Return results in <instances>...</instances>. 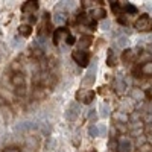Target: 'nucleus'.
Listing matches in <instances>:
<instances>
[{
    "label": "nucleus",
    "mask_w": 152,
    "mask_h": 152,
    "mask_svg": "<svg viewBox=\"0 0 152 152\" xmlns=\"http://www.w3.org/2000/svg\"><path fill=\"white\" fill-rule=\"evenodd\" d=\"M134 28L137 31H142V32H151L152 31V17H149L146 14L138 17L134 23Z\"/></svg>",
    "instance_id": "f257e3e1"
},
{
    "label": "nucleus",
    "mask_w": 152,
    "mask_h": 152,
    "mask_svg": "<svg viewBox=\"0 0 152 152\" xmlns=\"http://www.w3.org/2000/svg\"><path fill=\"white\" fill-rule=\"evenodd\" d=\"M72 58L76 64L81 66V67H87L88 62H90V55H88V52H85V50H75L72 53Z\"/></svg>",
    "instance_id": "f03ea898"
},
{
    "label": "nucleus",
    "mask_w": 152,
    "mask_h": 152,
    "mask_svg": "<svg viewBox=\"0 0 152 152\" xmlns=\"http://www.w3.org/2000/svg\"><path fill=\"white\" fill-rule=\"evenodd\" d=\"M96 72H97V64H96V59H94V62H91L90 69L87 70L84 79H82V84L84 85H93L94 81H96Z\"/></svg>",
    "instance_id": "7ed1b4c3"
},
{
    "label": "nucleus",
    "mask_w": 152,
    "mask_h": 152,
    "mask_svg": "<svg viewBox=\"0 0 152 152\" xmlns=\"http://www.w3.org/2000/svg\"><path fill=\"white\" fill-rule=\"evenodd\" d=\"M96 94L93 90H87V91H78V99L81 100V102H84L85 105H90L93 100H94Z\"/></svg>",
    "instance_id": "20e7f679"
},
{
    "label": "nucleus",
    "mask_w": 152,
    "mask_h": 152,
    "mask_svg": "<svg viewBox=\"0 0 152 152\" xmlns=\"http://www.w3.org/2000/svg\"><path fill=\"white\" fill-rule=\"evenodd\" d=\"M78 116H79V107H78V104H70V107L67 108V113H66V119L73 122V120H76Z\"/></svg>",
    "instance_id": "39448f33"
},
{
    "label": "nucleus",
    "mask_w": 152,
    "mask_h": 152,
    "mask_svg": "<svg viewBox=\"0 0 152 152\" xmlns=\"http://www.w3.org/2000/svg\"><path fill=\"white\" fill-rule=\"evenodd\" d=\"M119 151L120 152H131L132 151V142L129 140L128 137H122L119 140Z\"/></svg>",
    "instance_id": "423d86ee"
},
{
    "label": "nucleus",
    "mask_w": 152,
    "mask_h": 152,
    "mask_svg": "<svg viewBox=\"0 0 152 152\" xmlns=\"http://www.w3.org/2000/svg\"><path fill=\"white\" fill-rule=\"evenodd\" d=\"M69 35H70V34H69L67 29H64V28H58V29L53 32V44H59V41L62 40V38L66 40Z\"/></svg>",
    "instance_id": "0eeeda50"
},
{
    "label": "nucleus",
    "mask_w": 152,
    "mask_h": 152,
    "mask_svg": "<svg viewBox=\"0 0 152 152\" xmlns=\"http://www.w3.org/2000/svg\"><path fill=\"white\" fill-rule=\"evenodd\" d=\"M37 9H38V2H26L21 6V12L26 15H32Z\"/></svg>",
    "instance_id": "6e6552de"
},
{
    "label": "nucleus",
    "mask_w": 152,
    "mask_h": 152,
    "mask_svg": "<svg viewBox=\"0 0 152 152\" xmlns=\"http://www.w3.org/2000/svg\"><path fill=\"white\" fill-rule=\"evenodd\" d=\"M114 90H116V93H119V94L126 91V81L123 78H120V76H117L116 81H114Z\"/></svg>",
    "instance_id": "1a4fd4ad"
},
{
    "label": "nucleus",
    "mask_w": 152,
    "mask_h": 152,
    "mask_svg": "<svg viewBox=\"0 0 152 152\" xmlns=\"http://www.w3.org/2000/svg\"><path fill=\"white\" fill-rule=\"evenodd\" d=\"M11 82H12V85L14 87H17V88H20V87H24V76H23V73H14L12 75V78H11Z\"/></svg>",
    "instance_id": "9d476101"
},
{
    "label": "nucleus",
    "mask_w": 152,
    "mask_h": 152,
    "mask_svg": "<svg viewBox=\"0 0 152 152\" xmlns=\"http://www.w3.org/2000/svg\"><path fill=\"white\" fill-rule=\"evenodd\" d=\"M105 15H107V11L104 8H94L90 12V17L93 20H102V18H105Z\"/></svg>",
    "instance_id": "9b49d317"
},
{
    "label": "nucleus",
    "mask_w": 152,
    "mask_h": 152,
    "mask_svg": "<svg viewBox=\"0 0 152 152\" xmlns=\"http://www.w3.org/2000/svg\"><path fill=\"white\" fill-rule=\"evenodd\" d=\"M116 53H114V50L113 49H108V52H107V66L110 67H114L116 66Z\"/></svg>",
    "instance_id": "f8f14e48"
},
{
    "label": "nucleus",
    "mask_w": 152,
    "mask_h": 152,
    "mask_svg": "<svg viewBox=\"0 0 152 152\" xmlns=\"http://www.w3.org/2000/svg\"><path fill=\"white\" fill-rule=\"evenodd\" d=\"M143 97H145L143 90H140V88H132L131 90V99L132 100H143Z\"/></svg>",
    "instance_id": "ddd939ff"
},
{
    "label": "nucleus",
    "mask_w": 152,
    "mask_h": 152,
    "mask_svg": "<svg viewBox=\"0 0 152 152\" xmlns=\"http://www.w3.org/2000/svg\"><path fill=\"white\" fill-rule=\"evenodd\" d=\"M66 20H67V17H66L64 12H56V14L53 15V23H55V24H58V26L64 24V23H66Z\"/></svg>",
    "instance_id": "4468645a"
},
{
    "label": "nucleus",
    "mask_w": 152,
    "mask_h": 152,
    "mask_svg": "<svg viewBox=\"0 0 152 152\" xmlns=\"http://www.w3.org/2000/svg\"><path fill=\"white\" fill-rule=\"evenodd\" d=\"M90 44H91V37L84 35V37L81 38V41H79V50H85Z\"/></svg>",
    "instance_id": "2eb2a0df"
},
{
    "label": "nucleus",
    "mask_w": 152,
    "mask_h": 152,
    "mask_svg": "<svg viewBox=\"0 0 152 152\" xmlns=\"http://www.w3.org/2000/svg\"><path fill=\"white\" fill-rule=\"evenodd\" d=\"M18 32L21 37H29L32 34V28L29 26V24H21V26L18 28Z\"/></svg>",
    "instance_id": "dca6fc26"
},
{
    "label": "nucleus",
    "mask_w": 152,
    "mask_h": 152,
    "mask_svg": "<svg viewBox=\"0 0 152 152\" xmlns=\"http://www.w3.org/2000/svg\"><path fill=\"white\" fill-rule=\"evenodd\" d=\"M142 75H146V76H151L152 75V61L146 62V64H142V69H140Z\"/></svg>",
    "instance_id": "f3484780"
},
{
    "label": "nucleus",
    "mask_w": 152,
    "mask_h": 152,
    "mask_svg": "<svg viewBox=\"0 0 152 152\" xmlns=\"http://www.w3.org/2000/svg\"><path fill=\"white\" fill-rule=\"evenodd\" d=\"M123 12L125 14H135L137 12V8L131 3H123Z\"/></svg>",
    "instance_id": "a211bd4d"
},
{
    "label": "nucleus",
    "mask_w": 152,
    "mask_h": 152,
    "mask_svg": "<svg viewBox=\"0 0 152 152\" xmlns=\"http://www.w3.org/2000/svg\"><path fill=\"white\" fill-rule=\"evenodd\" d=\"M111 9L116 15H119L120 12L123 11V5H119V2H111Z\"/></svg>",
    "instance_id": "6ab92c4d"
},
{
    "label": "nucleus",
    "mask_w": 152,
    "mask_h": 152,
    "mask_svg": "<svg viewBox=\"0 0 152 152\" xmlns=\"http://www.w3.org/2000/svg\"><path fill=\"white\" fill-rule=\"evenodd\" d=\"M88 135L90 137H99V128L97 125H90V128H88Z\"/></svg>",
    "instance_id": "aec40b11"
},
{
    "label": "nucleus",
    "mask_w": 152,
    "mask_h": 152,
    "mask_svg": "<svg viewBox=\"0 0 152 152\" xmlns=\"http://www.w3.org/2000/svg\"><path fill=\"white\" fill-rule=\"evenodd\" d=\"M132 56H134V52H132L131 49H126L125 52H123V55H122V59L125 62H129V59H132Z\"/></svg>",
    "instance_id": "412c9836"
},
{
    "label": "nucleus",
    "mask_w": 152,
    "mask_h": 152,
    "mask_svg": "<svg viewBox=\"0 0 152 152\" xmlns=\"http://www.w3.org/2000/svg\"><path fill=\"white\" fill-rule=\"evenodd\" d=\"M108 116H110V105L102 104L100 105V117H108Z\"/></svg>",
    "instance_id": "4be33fe9"
},
{
    "label": "nucleus",
    "mask_w": 152,
    "mask_h": 152,
    "mask_svg": "<svg viewBox=\"0 0 152 152\" xmlns=\"http://www.w3.org/2000/svg\"><path fill=\"white\" fill-rule=\"evenodd\" d=\"M117 21H119L120 24H123V26H128V24H129V20H128V15H126V14H122V15H119Z\"/></svg>",
    "instance_id": "5701e85b"
},
{
    "label": "nucleus",
    "mask_w": 152,
    "mask_h": 152,
    "mask_svg": "<svg viewBox=\"0 0 152 152\" xmlns=\"http://www.w3.org/2000/svg\"><path fill=\"white\" fill-rule=\"evenodd\" d=\"M151 58H152V56H151L149 53H142V55H140V58H138V62H143V64H146V62L152 61Z\"/></svg>",
    "instance_id": "b1692460"
},
{
    "label": "nucleus",
    "mask_w": 152,
    "mask_h": 152,
    "mask_svg": "<svg viewBox=\"0 0 152 152\" xmlns=\"http://www.w3.org/2000/svg\"><path fill=\"white\" fill-rule=\"evenodd\" d=\"M117 44L120 47H125L126 44H128V37H119L117 38Z\"/></svg>",
    "instance_id": "393cba45"
},
{
    "label": "nucleus",
    "mask_w": 152,
    "mask_h": 152,
    "mask_svg": "<svg viewBox=\"0 0 152 152\" xmlns=\"http://www.w3.org/2000/svg\"><path fill=\"white\" fill-rule=\"evenodd\" d=\"M116 120H120V123H126L128 122V117H126L123 113H117L116 114Z\"/></svg>",
    "instance_id": "a878e982"
},
{
    "label": "nucleus",
    "mask_w": 152,
    "mask_h": 152,
    "mask_svg": "<svg viewBox=\"0 0 152 152\" xmlns=\"http://www.w3.org/2000/svg\"><path fill=\"white\" fill-rule=\"evenodd\" d=\"M75 43H76V38H75V37L70 34V35L66 38V44H67V46H73Z\"/></svg>",
    "instance_id": "bb28decb"
},
{
    "label": "nucleus",
    "mask_w": 152,
    "mask_h": 152,
    "mask_svg": "<svg viewBox=\"0 0 152 152\" xmlns=\"http://www.w3.org/2000/svg\"><path fill=\"white\" fill-rule=\"evenodd\" d=\"M99 135H107V125H97Z\"/></svg>",
    "instance_id": "cd10ccee"
},
{
    "label": "nucleus",
    "mask_w": 152,
    "mask_h": 152,
    "mask_svg": "<svg viewBox=\"0 0 152 152\" xmlns=\"http://www.w3.org/2000/svg\"><path fill=\"white\" fill-rule=\"evenodd\" d=\"M131 126H132V128H142V126H143V122H142V120L132 122V123H131ZM142 129H143V128H142Z\"/></svg>",
    "instance_id": "c85d7f7f"
},
{
    "label": "nucleus",
    "mask_w": 152,
    "mask_h": 152,
    "mask_svg": "<svg viewBox=\"0 0 152 152\" xmlns=\"http://www.w3.org/2000/svg\"><path fill=\"white\" fill-rule=\"evenodd\" d=\"M100 28H102L104 31H108V29H110V21H108V20H104L102 24H100Z\"/></svg>",
    "instance_id": "c756f323"
},
{
    "label": "nucleus",
    "mask_w": 152,
    "mask_h": 152,
    "mask_svg": "<svg viewBox=\"0 0 152 152\" xmlns=\"http://www.w3.org/2000/svg\"><path fill=\"white\" fill-rule=\"evenodd\" d=\"M140 152H151V145H143V146H140Z\"/></svg>",
    "instance_id": "7c9ffc66"
},
{
    "label": "nucleus",
    "mask_w": 152,
    "mask_h": 152,
    "mask_svg": "<svg viewBox=\"0 0 152 152\" xmlns=\"http://www.w3.org/2000/svg\"><path fill=\"white\" fill-rule=\"evenodd\" d=\"M17 94H18V96H23V94H24V87L17 88Z\"/></svg>",
    "instance_id": "2f4dec72"
},
{
    "label": "nucleus",
    "mask_w": 152,
    "mask_h": 152,
    "mask_svg": "<svg viewBox=\"0 0 152 152\" xmlns=\"http://www.w3.org/2000/svg\"><path fill=\"white\" fill-rule=\"evenodd\" d=\"M146 132H149V134H152V122L146 125Z\"/></svg>",
    "instance_id": "473e14b6"
},
{
    "label": "nucleus",
    "mask_w": 152,
    "mask_h": 152,
    "mask_svg": "<svg viewBox=\"0 0 152 152\" xmlns=\"http://www.w3.org/2000/svg\"><path fill=\"white\" fill-rule=\"evenodd\" d=\"M142 132H143V129H135V131H132L131 134H132V135H140Z\"/></svg>",
    "instance_id": "72a5a7b5"
},
{
    "label": "nucleus",
    "mask_w": 152,
    "mask_h": 152,
    "mask_svg": "<svg viewBox=\"0 0 152 152\" xmlns=\"http://www.w3.org/2000/svg\"><path fill=\"white\" fill-rule=\"evenodd\" d=\"M5 152H20V151L15 148H8V149H5Z\"/></svg>",
    "instance_id": "f704fd0d"
},
{
    "label": "nucleus",
    "mask_w": 152,
    "mask_h": 152,
    "mask_svg": "<svg viewBox=\"0 0 152 152\" xmlns=\"http://www.w3.org/2000/svg\"><path fill=\"white\" fill-rule=\"evenodd\" d=\"M88 117H96V111H94V110H90V114H88Z\"/></svg>",
    "instance_id": "c9c22d12"
},
{
    "label": "nucleus",
    "mask_w": 152,
    "mask_h": 152,
    "mask_svg": "<svg viewBox=\"0 0 152 152\" xmlns=\"http://www.w3.org/2000/svg\"><path fill=\"white\" fill-rule=\"evenodd\" d=\"M148 96H149V97H152V87L149 88V91H148Z\"/></svg>",
    "instance_id": "e433bc0d"
},
{
    "label": "nucleus",
    "mask_w": 152,
    "mask_h": 152,
    "mask_svg": "<svg viewBox=\"0 0 152 152\" xmlns=\"http://www.w3.org/2000/svg\"><path fill=\"white\" fill-rule=\"evenodd\" d=\"M3 104H5V102H3V99H2V97H0V107H2Z\"/></svg>",
    "instance_id": "4c0bfd02"
},
{
    "label": "nucleus",
    "mask_w": 152,
    "mask_h": 152,
    "mask_svg": "<svg viewBox=\"0 0 152 152\" xmlns=\"http://www.w3.org/2000/svg\"><path fill=\"white\" fill-rule=\"evenodd\" d=\"M56 152H64V151H62V149H58V151H56Z\"/></svg>",
    "instance_id": "58836bf2"
}]
</instances>
